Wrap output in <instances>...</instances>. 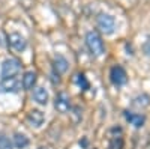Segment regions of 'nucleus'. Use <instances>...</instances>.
<instances>
[{
  "mask_svg": "<svg viewBox=\"0 0 150 149\" xmlns=\"http://www.w3.org/2000/svg\"><path fill=\"white\" fill-rule=\"evenodd\" d=\"M36 72L33 71H27L26 74H24V77H23V88L26 89V91H30L35 88V84H36Z\"/></svg>",
  "mask_w": 150,
  "mask_h": 149,
  "instance_id": "nucleus-11",
  "label": "nucleus"
},
{
  "mask_svg": "<svg viewBox=\"0 0 150 149\" xmlns=\"http://www.w3.org/2000/svg\"><path fill=\"white\" fill-rule=\"evenodd\" d=\"M38 149H48V148H47V146H39Z\"/></svg>",
  "mask_w": 150,
  "mask_h": 149,
  "instance_id": "nucleus-21",
  "label": "nucleus"
},
{
  "mask_svg": "<svg viewBox=\"0 0 150 149\" xmlns=\"http://www.w3.org/2000/svg\"><path fill=\"white\" fill-rule=\"evenodd\" d=\"M48 92L44 89V88H35L33 91V99L38 103V104H41V106H45L48 103Z\"/></svg>",
  "mask_w": 150,
  "mask_h": 149,
  "instance_id": "nucleus-12",
  "label": "nucleus"
},
{
  "mask_svg": "<svg viewBox=\"0 0 150 149\" xmlns=\"http://www.w3.org/2000/svg\"><path fill=\"white\" fill-rule=\"evenodd\" d=\"M21 71V63L17 59H6L2 63V78L15 77Z\"/></svg>",
  "mask_w": 150,
  "mask_h": 149,
  "instance_id": "nucleus-3",
  "label": "nucleus"
},
{
  "mask_svg": "<svg viewBox=\"0 0 150 149\" xmlns=\"http://www.w3.org/2000/svg\"><path fill=\"white\" fill-rule=\"evenodd\" d=\"M51 81H53L54 84H59V83H60L59 74H57V72H54V71H53V74H51Z\"/></svg>",
  "mask_w": 150,
  "mask_h": 149,
  "instance_id": "nucleus-19",
  "label": "nucleus"
},
{
  "mask_svg": "<svg viewBox=\"0 0 150 149\" xmlns=\"http://www.w3.org/2000/svg\"><path fill=\"white\" fill-rule=\"evenodd\" d=\"M108 149H123V139L120 137V135H119V137L114 135V137L111 139V142H110Z\"/></svg>",
  "mask_w": 150,
  "mask_h": 149,
  "instance_id": "nucleus-16",
  "label": "nucleus"
},
{
  "mask_svg": "<svg viewBox=\"0 0 150 149\" xmlns=\"http://www.w3.org/2000/svg\"><path fill=\"white\" fill-rule=\"evenodd\" d=\"M0 149H12V145L6 135L0 134Z\"/></svg>",
  "mask_w": 150,
  "mask_h": 149,
  "instance_id": "nucleus-17",
  "label": "nucleus"
},
{
  "mask_svg": "<svg viewBox=\"0 0 150 149\" xmlns=\"http://www.w3.org/2000/svg\"><path fill=\"white\" fill-rule=\"evenodd\" d=\"M125 119H126L131 125H134L135 128H141L144 125V122H146V118L143 115H138V113H132V111H125Z\"/></svg>",
  "mask_w": 150,
  "mask_h": 149,
  "instance_id": "nucleus-9",
  "label": "nucleus"
},
{
  "mask_svg": "<svg viewBox=\"0 0 150 149\" xmlns=\"http://www.w3.org/2000/svg\"><path fill=\"white\" fill-rule=\"evenodd\" d=\"M75 83L78 84V88L81 91L90 89V83H89V80H87V77L84 76V74H77V76H75Z\"/></svg>",
  "mask_w": 150,
  "mask_h": 149,
  "instance_id": "nucleus-14",
  "label": "nucleus"
},
{
  "mask_svg": "<svg viewBox=\"0 0 150 149\" xmlns=\"http://www.w3.org/2000/svg\"><path fill=\"white\" fill-rule=\"evenodd\" d=\"M96 24H98V29L101 30L104 35H112L114 33V29H116V21H114V17L110 15V14H101L96 20Z\"/></svg>",
  "mask_w": 150,
  "mask_h": 149,
  "instance_id": "nucleus-2",
  "label": "nucleus"
},
{
  "mask_svg": "<svg viewBox=\"0 0 150 149\" xmlns=\"http://www.w3.org/2000/svg\"><path fill=\"white\" fill-rule=\"evenodd\" d=\"M20 91V81L15 77H11V78H2L0 81V92L3 93H17Z\"/></svg>",
  "mask_w": 150,
  "mask_h": 149,
  "instance_id": "nucleus-5",
  "label": "nucleus"
},
{
  "mask_svg": "<svg viewBox=\"0 0 150 149\" xmlns=\"http://www.w3.org/2000/svg\"><path fill=\"white\" fill-rule=\"evenodd\" d=\"M143 51H144L147 56H150V36L146 39V42H144V45H143Z\"/></svg>",
  "mask_w": 150,
  "mask_h": 149,
  "instance_id": "nucleus-18",
  "label": "nucleus"
},
{
  "mask_svg": "<svg viewBox=\"0 0 150 149\" xmlns=\"http://www.w3.org/2000/svg\"><path fill=\"white\" fill-rule=\"evenodd\" d=\"M14 146L17 149H26L29 146V139H27V135H24L21 133H17L14 135Z\"/></svg>",
  "mask_w": 150,
  "mask_h": 149,
  "instance_id": "nucleus-13",
  "label": "nucleus"
},
{
  "mask_svg": "<svg viewBox=\"0 0 150 149\" xmlns=\"http://www.w3.org/2000/svg\"><path fill=\"white\" fill-rule=\"evenodd\" d=\"M8 44L15 50V51H24L27 47V41L24 39V36H21L20 33H11L8 36Z\"/></svg>",
  "mask_w": 150,
  "mask_h": 149,
  "instance_id": "nucleus-6",
  "label": "nucleus"
},
{
  "mask_svg": "<svg viewBox=\"0 0 150 149\" xmlns=\"http://www.w3.org/2000/svg\"><path fill=\"white\" fill-rule=\"evenodd\" d=\"M0 36H2V32H0ZM0 45H2V47H6V42H5V39H0Z\"/></svg>",
  "mask_w": 150,
  "mask_h": 149,
  "instance_id": "nucleus-20",
  "label": "nucleus"
},
{
  "mask_svg": "<svg viewBox=\"0 0 150 149\" xmlns=\"http://www.w3.org/2000/svg\"><path fill=\"white\" fill-rule=\"evenodd\" d=\"M68 60L63 57V56H56L54 57V60H53V68H54V72H57L59 76L60 74H63V72H66V69H68Z\"/></svg>",
  "mask_w": 150,
  "mask_h": 149,
  "instance_id": "nucleus-10",
  "label": "nucleus"
},
{
  "mask_svg": "<svg viewBox=\"0 0 150 149\" xmlns=\"http://www.w3.org/2000/svg\"><path fill=\"white\" fill-rule=\"evenodd\" d=\"M86 45H87V48H89V51H90L92 56H95V57L102 56V53H104V42H102V38L96 32H87V35H86Z\"/></svg>",
  "mask_w": 150,
  "mask_h": 149,
  "instance_id": "nucleus-1",
  "label": "nucleus"
},
{
  "mask_svg": "<svg viewBox=\"0 0 150 149\" xmlns=\"http://www.w3.org/2000/svg\"><path fill=\"white\" fill-rule=\"evenodd\" d=\"M54 107L57 111L60 113H66V111L71 108V103H69V98L66 93H59L54 99Z\"/></svg>",
  "mask_w": 150,
  "mask_h": 149,
  "instance_id": "nucleus-7",
  "label": "nucleus"
},
{
  "mask_svg": "<svg viewBox=\"0 0 150 149\" xmlns=\"http://www.w3.org/2000/svg\"><path fill=\"white\" fill-rule=\"evenodd\" d=\"M27 120L30 122V125H32V127L39 128V127L42 125V123H44V120H45V115L42 113L41 110L33 108V110H30V111H29V115H27Z\"/></svg>",
  "mask_w": 150,
  "mask_h": 149,
  "instance_id": "nucleus-8",
  "label": "nucleus"
},
{
  "mask_svg": "<svg viewBox=\"0 0 150 149\" xmlns=\"http://www.w3.org/2000/svg\"><path fill=\"white\" fill-rule=\"evenodd\" d=\"M110 78H111V83L114 86H123L128 81V74L122 66L114 65L110 71Z\"/></svg>",
  "mask_w": 150,
  "mask_h": 149,
  "instance_id": "nucleus-4",
  "label": "nucleus"
},
{
  "mask_svg": "<svg viewBox=\"0 0 150 149\" xmlns=\"http://www.w3.org/2000/svg\"><path fill=\"white\" fill-rule=\"evenodd\" d=\"M132 104L135 106V107H147V106H150V98H149V95H138L137 98H134V101H132Z\"/></svg>",
  "mask_w": 150,
  "mask_h": 149,
  "instance_id": "nucleus-15",
  "label": "nucleus"
}]
</instances>
